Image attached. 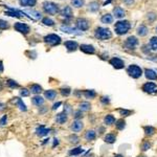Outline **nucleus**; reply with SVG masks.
Instances as JSON below:
<instances>
[{"label":"nucleus","instance_id":"obj_1","mask_svg":"<svg viewBox=\"0 0 157 157\" xmlns=\"http://www.w3.org/2000/svg\"><path fill=\"white\" fill-rule=\"evenodd\" d=\"M130 23L128 21H118L116 22L114 28L116 34L118 35H125V34L128 33V30H130Z\"/></svg>","mask_w":157,"mask_h":157},{"label":"nucleus","instance_id":"obj_2","mask_svg":"<svg viewBox=\"0 0 157 157\" xmlns=\"http://www.w3.org/2000/svg\"><path fill=\"white\" fill-rule=\"evenodd\" d=\"M111 32L105 27H97L95 30V37L100 40H107L111 38Z\"/></svg>","mask_w":157,"mask_h":157},{"label":"nucleus","instance_id":"obj_3","mask_svg":"<svg viewBox=\"0 0 157 157\" xmlns=\"http://www.w3.org/2000/svg\"><path fill=\"white\" fill-rule=\"evenodd\" d=\"M43 9L45 11V13H47L49 15H54L59 11L57 4L54 2H49V1H46V2L43 3Z\"/></svg>","mask_w":157,"mask_h":157},{"label":"nucleus","instance_id":"obj_4","mask_svg":"<svg viewBox=\"0 0 157 157\" xmlns=\"http://www.w3.org/2000/svg\"><path fill=\"white\" fill-rule=\"evenodd\" d=\"M44 41H45V43L49 44V45L54 46V45H59V44H60L61 38L58 36V35H56V34H49V35L45 36Z\"/></svg>","mask_w":157,"mask_h":157},{"label":"nucleus","instance_id":"obj_5","mask_svg":"<svg viewBox=\"0 0 157 157\" xmlns=\"http://www.w3.org/2000/svg\"><path fill=\"white\" fill-rule=\"evenodd\" d=\"M128 73L129 76H132L133 78H138L142 76V68L137 65H131V66L128 67Z\"/></svg>","mask_w":157,"mask_h":157},{"label":"nucleus","instance_id":"obj_6","mask_svg":"<svg viewBox=\"0 0 157 157\" xmlns=\"http://www.w3.org/2000/svg\"><path fill=\"white\" fill-rule=\"evenodd\" d=\"M14 28L23 35H27L30 32V27L25 23H22V22H16L14 24Z\"/></svg>","mask_w":157,"mask_h":157},{"label":"nucleus","instance_id":"obj_7","mask_svg":"<svg viewBox=\"0 0 157 157\" xmlns=\"http://www.w3.org/2000/svg\"><path fill=\"white\" fill-rule=\"evenodd\" d=\"M142 90L147 92V93H155V92H157V86L154 83L149 82V83H146L142 86Z\"/></svg>","mask_w":157,"mask_h":157},{"label":"nucleus","instance_id":"obj_8","mask_svg":"<svg viewBox=\"0 0 157 157\" xmlns=\"http://www.w3.org/2000/svg\"><path fill=\"white\" fill-rule=\"evenodd\" d=\"M83 128H84V124H83V121H80V119L73 121L72 124L70 125V129H71L72 132H80V131H82Z\"/></svg>","mask_w":157,"mask_h":157},{"label":"nucleus","instance_id":"obj_9","mask_svg":"<svg viewBox=\"0 0 157 157\" xmlns=\"http://www.w3.org/2000/svg\"><path fill=\"white\" fill-rule=\"evenodd\" d=\"M110 64L114 67L115 69H121V68H124L125 66L124 61L121 60L119 58H113V59H111V60H110Z\"/></svg>","mask_w":157,"mask_h":157},{"label":"nucleus","instance_id":"obj_10","mask_svg":"<svg viewBox=\"0 0 157 157\" xmlns=\"http://www.w3.org/2000/svg\"><path fill=\"white\" fill-rule=\"evenodd\" d=\"M76 26L80 30H87L89 28V22L86 19L80 18L76 20Z\"/></svg>","mask_w":157,"mask_h":157},{"label":"nucleus","instance_id":"obj_11","mask_svg":"<svg viewBox=\"0 0 157 157\" xmlns=\"http://www.w3.org/2000/svg\"><path fill=\"white\" fill-rule=\"evenodd\" d=\"M137 44H138V41H137V39H136L135 37H129L127 39V41H126V47L127 48H130V49H134L137 46Z\"/></svg>","mask_w":157,"mask_h":157},{"label":"nucleus","instance_id":"obj_12","mask_svg":"<svg viewBox=\"0 0 157 157\" xmlns=\"http://www.w3.org/2000/svg\"><path fill=\"white\" fill-rule=\"evenodd\" d=\"M32 104L36 107H40V106L44 105V97H42L40 94L38 95H35V97H32Z\"/></svg>","mask_w":157,"mask_h":157},{"label":"nucleus","instance_id":"obj_13","mask_svg":"<svg viewBox=\"0 0 157 157\" xmlns=\"http://www.w3.org/2000/svg\"><path fill=\"white\" fill-rule=\"evenodd\" d=\"M67 119H68V115H67V113L65 111L62 112V113H59V114H57V116H56V121L60 125L65 124L67 121Z\"/></svg>","mask_w":157,"mask_h":157},{"label":"nucleus","instance_id":"obj_14","mask_svg":"<svg viewBox=\"0 0 157 157\" xmlns=\"http://www.w3.org/2000/svg\"><path fill=\"white\" fill-rule=\"evenodd\" d=\"M28 89H30V93L35 94V95H38V94H40L43 91L42 86H40L39 84H32Z\"/></svg>","mask_w":157,"mask_h":157},{"label":"nucleus","instance_id":"obj_15","mask_svg":"<svg viewBox=\"0 0 157 157\" xmlns=\"http://www.w3.org/2000/svg\"><path fill=\"white\" fill-rule=\"evenodd\" d=\"M80 49L82 52H85V54H94L95 49L92 45H89V44H82L80 46Z\"/></svg>","mask_w":157,"mask_h":157},{"label":"nucleus","instance_id":"obj_16","mask_svg":"<svg viewBox=\"0 0 157 157\" xmlns=\"http://www.w3.org/2000/svg\"><path fill=\"white\" fill-rule=\"evenodd\" d=\"M14 102H15L16 105H17V107H18V108L20 109L21 111H23V112H26L27 111L26 105L23 103V101H22L20 97H14Z\"/></svg>","mask_w":157,"mask_h":157},{"label":"nucleus","instance_id":"obj_17","mask_svg":"<svg viewBox=\"0 0 157 157\" xmlns=\"http://www.w3.org/2000/svg\"><path fill=\"white\" fill-rule=\"evenodd\" d=\"M24 13L28 14V15L32 17V18L36 19V20H40V19L42 18V15H41V13L37 12V11H34V9H25Z\"/></svg>","mask_w":157,"mask_h":157},{"label":"nucleus","instance_id":"obj_18","mask_svg":"<svg viewBox=\"0 0 157 157\" xmlns=\"http://www.w3.org/2000/svg\"><path fill=\"white\" fill-rule=\"evenodd\" d=\"M64 45H65L68 52H74L78 48V43L74 42V41H66L64 43Z\"/></svg>","mask_w":157,"mask_h":157},{"label":"nucleus","instance_id":"obj_19","mask_svg":"<svg viewBox=\"0 0 157 157\" xmlns=\"http://www.w3.org/2000/svg\"><path fill=\"white\" fill-rule=\"evenodd\" d=\"M44 97L48 101H54V99L57 97V91L52 90V89H50V90H46L45 92H44Z\"/></svg>","mask_w":157,"mask_h":157},{"label":"nucleus","instance_id":"obj_20","mask_svg":"<svg viewBox=\"0 0 157 157\" xmlns=\"http://www.w3.org/2000/svg\"><path fill=\"white\" fill-rule=\"evenodd\" d=\"M49 131H50V129H47V128H45L44 126H40L36 130V133L38 136H45L48 134Z\"/></svg>","mask_w":157,"mask_h":157},{"label":"nucleus","instance_id":"obj_21","mask_svg":"<svg viewBox=\"0 0 157 157\" xmlns=\"http://www.w3.org/2000/svg\"><path fill=\"white\" fill-rule=\"evenodd\" d=\"M61 30H63L65 33L67 34H74V35H81V32H78V30L76 28H72V27H69V26H61Z\"/></svg>","mask_w":157,"mask_h":157},{"label":"nucleus","instance_id":"obj_22","mask_svg":"<svg viewBox=\"0 0 157 157\" xmlns=\"http://www.w3.org/2000/svg\"><path fill=\"white\" fill-rule=\"evenodd\" d=\"M6 86L11 89H17V88L20 87L18 82H16L15 80H12V78H7L6 80Z\"/></svg>","mask_w":157,"mask_h":157},{"label":"nucleus","instance_id":"obj_23","mask_svg":"<svg viewBox=\"0 0 157 157\" xmlns=\"http://www.w3.org/2000/svg\"><path fill=\"white\" fill-rule=\"evenodd\" d=\"M145 73H146V76H147V78H149V80H157V73L155 72L154 70L146 69L145 70Z\"/></svg>","mask_w":157,"mask_h":157},{"label":"nucleus","instance_id":"obj_24","mask_svg":"<svg viewBox=\"0 0 157 157\" xmlns=\"http://www.w3.org/2000/svg\"><path fill=\"white\" fill-rule=\"evenodd\" d=\"M113 14H114V16L116 18H123L125 16V11L121 9V7L117 6V7H115V9H113Z\"/></svg>","mask_w":157,"mask_h":157},{"label":"nucleus","instance_id":"obj_25","mask_svg":"<svg viewBox=\"0 0 157 157\" xmlns=\"http://www.w3.org/2000/svg\"><path fill=\"white\" fill-rule=\"evenodd\" d=\"M61 14H62L64 17L69 18V17H71V16H72V9H71V7H70V6H65V7L62 9Z\"/></svg>","mask_w":157,"mask_h":157},{"label":"nucleus","instance_id":"obj_26","mask_svg":"<svg viewBox=\"0 0 157 157\" xmlns=\"http://www.w3.org/2000/svg\"><path fill=\"white\" fill-rule=\"evenodd\" d=\"M95 137H97V134H95V132H94L93 130H88L87 132L85 133V138L87 139V140H94L95 139Z\"/></svg>","mask_w":157,"mask_h":157},{"label":"nucleus","instance_id":"obj_27","mask_svg":"<svg viewBox=\"0 0 157 157\" xmlns=\"http://www.w3.org/2000/svg\"><path fill=\"white\" fill-rule=\"evenodd\" d=\"M11 12H6L5 14L9 16H12V17H21V16H24V13L19 12V11H15L14 9H9Z\"/></svg>","mask_w":157,"mask_h":157},{"label":"nucleus","instance_id":"obj_28","mask_svg":"<svg viewBox=\"0 0 157 157\" xmlns=\"http://www.w3.org/2000/svg\"><path fill=\"white\" fill-rule=\"evenodd\" d=\"M104 123H105L106 125H108V126H109V125L114 124V123H115V117L112 114L106 115L105 118H104Z\"/></svg>","mask_w":157,"mask_h":157},{"label":"nucleus","instance_id":"obj_29","mask_svg":"<svg viewBox=\"0 0 157 157\" xmlns=\"http://www.w3.org/2000/svg\"><path fill=\"white\" fill-rule=\"evenodd\" d=\"M113 21V17H112L110 14H106L102 17V22L103 23H106V24H110Z\"/></svg>","mask_w":157,"mask_h":157},{"label":"nucleus","instance_id":"obj_30","mask_svg":"<svg viewBox=\"0 0 157 157\" xmlns=\"http://www.w3.org/2000/svg\"><path fill=\"white\" fill-rule=\"evenodd\" d=\"M83 93H84V97L86 99H94L97 97V92L94 90H85Z\"/></svg>","mask_w":157,"mask_h":157},{"label":"nucleus","instance_id":"obj_31","mask_svg":"<svg viewBox=\"0 0 157 157\" xmlns=\"http://www.w3.org/2000/svg\"><path fill=\"white\" fill-rule=\"evenodd\" d=\"M137 34H138L140 37H144L148 34V28L145 25H140V26L137 28Z\"/></svg>","mask_w":157,"mask_h":157},{"label":"nucleus","instance_id":"obj_32","mask_svg":"<svg viewBox=\"0 0 157 157\" xmlns=\"http://www.w3.org/2000/svg\"><path fill=\"white\" fill-rule=\"evenodd\" d=\"M115 139H116V136L114 135V134H107V135L105 136V138H104V140H105L107 144H113V142H115Z\"/></svg>","mask_w":157,"mask_h":157},{"label":"nucleus","instance_id":"obj_33","mask_svg":"<svg viewBox=\"0 0 157 157\" xmlns=\"http://www.w3.org/2000/svg\"><path fill=\"white\" fill-rule=\"evenodd\" d=\"M22 6H34L36 4V0H19Z\"/></svg>","mask_w":157,"mask_h":157},{"label":"nucleus","instance_id":"obj_34","mask_svg":"<svg viewBox=\"0 0 157 157\" xmlns=\"http://www.w3.org/2000/svg\"><path fill=\"white\" fill-rule=\"evenodd\" d=\"M68 140H69L70 144L76 145V144H78V142H80V138H78V136L76 135V134H71V135L68 136Z\"/></svg>","mask_w":157,"mask_h":157},{"label":"nucleus","instance_id":"obj_35","mask_svg":"<svg viewBox=\"0 0 157 157\" xmlns=\"http://www.w3.org/2000/svg\"><path fill=\"white\" fill-rule=\"evenodd\" d=\"M90 104L88 103V102H83V103L80 104V106H78V108H80V110H81L82 112L83 111H88L89 109H90Z\"/></svg>","mask_w":157,"mask_h":157},{"label":"nucleus","instance_id":"obj_36","mask_svg":"<svg viewBox=\"0 0 157 157\" xmlns=\"http://www.w3.org/2000/svg\"><path fill=\"white\" fill-rule=\"evenodd\" d=\"M19 93H20V97H30V89H28V88L23 87V88H21V89L19 90Z\"/></svg>","mask_w":157,"mask_h":157},{"label":"nucleus","instance_id":"obj_37","mask_svg":"<svg viewBox=\"0 0 157 157\" xmlns=\"http://www.w3.org/2000/svg\"><path fill=\"white\" fill-rule=\"evenodd\" d=\"M88 9H89V11H91V12H97V9H100V4H99L97 1L91 2L90 4L88 5Z\"/></svg>","mask_w":157,"mask_h":157},{"label":"nucleus","instance_id":"obj_38","mask_svg":"<svg viewBox=\"0 0 157 157\" xmlns=\"http://www.w3.org/2000/svg\"><path fill=\"white\" fill-rule=\"evenodd\" d=\"M144 130H145V133L147 135H153V134L156 132L155 128L152 127V126H146V127L144 128Z\"/></svg>","mask_w":157,"mask_h":157},{"label":"nucleus","instance_id":"obj_39","mask_svg":"<svg viewBox=\"0 0 157 157\" xmlns=\"http://www.w3.org/2000/svg\"><path fill=\"white\" fill-rule=\"evenodd\" d=\"M115 126H116V128H117L118 130H123L125 128V126H126V123H125L124 119H118V121H115Z\"/></svg>","mask_w":157,"mask_h":157},{"label":"nucleus","instance_id":"obj_40","mask_svg":"<svg viewBox=\"0 0 157 157\" xmlns=\"http://www.w3.org/2000/svg\"><path fill=\"white\" fill-rule=\"evenodd\" d=\"M60 92L63 97H68V95L71 93V90H70V88L68 87H63L60 89Z\"/></svg>","mask_w":157,"mask_h":157},{"label":"nucleus","instance_id":"obj_41","mask_svg":"<svg viewBox=\"0 0 157 157\" xmlns=\"http://www.w3.org/2000/svg\"><path fill=\"white\" fill-rule=\"evenodd\" d=\"M71 4H72L74 7H82L84 5V1L83 0H71Z\"/></svg>","mask_w":157,"mask_h":157},{"label":"nucleus","instance_id":"obj_42","mask_svg":"<svg viewBox=\"0 0 157 157\" xmlns=\"http://www.w3.org/2000/svg\"><path fill=\"white\" fill-rule=\"evenodd\" d=\"M42 22L45 25H47V26H52V25L54 24V20H52V19H50V18H48V17H46V18H43L42 19Z\"/></svg>","mask_w":157,"mask_h":157},{"label":"nucleus","instance_id":"obj_43","mask_svg":"<svg viewBox=\"0 0 157 157\" xmlns=\"http://www.w3.org/2000/svg\"><path fill=\"white\" fill-rule=\"evenodd\" d=\"M9 27V22L5 21V20L0 19V30H7Z\"/></svg>","mask_w":157,"mask_h":157},{"label":"nucleus","instance_id":"obj_44","mask_svg":"<svg viewBox=\"0 0 157 157\" xmlns=\"http://www.w3.org/2000/svg\"><path fill=\"white\" fill-rule=\"evenodd\" d=\"M81 153H83V149L82 148H76L69 151V155H80Z\"/></svg>","mask_w":157,"mask_h":157},{"label":"nucleus","instance_id":"obj_45","mask_svg":"<svg viewBox=\"0 0 157 157\" xmlns=\"http://www.w3.org/2000/svg\"><path fill=\"white\" fill-rule=\"evenodd\" d=\"M7 123V114H4L2 117L0 118V127H4Z\"/></svg>","mask_w":157,"mask_h":157},{"label":"nucleus","instance_id":"obj_46","mask_svg":"<svg viewBox=\"0 0 157 157\" xmlns=\"http://www.w3.org/2000/svg\"><path fill=\"white\" fill-rule=\"evenodd\" d=\"M150 44H151V47L153 49H157V37H153L150 41Z\"/></svg>","mask_w":157,"mask_h":157},{"label":"nucleus","instance_id":"obj_47","mask_svg":"<svg viewBox=\"0 0 157 157\" xmlns=\"http://www.w3.org/2000/svg\"><path fill=\"white\" fill-rule=\"evenodd\" d=\"M118 111H119L121 115H123V116H128V115L131 114V111H130V110H126V109H119Z\"/></svg>","mask_w":157,"mask_h":157},{"label":"nucleus","instance_id":"obj_48","mask_svg":"<svg viewBox=\"0 0 157 157\" xmlns=\"http://www.w3.org/2000/svg\"><path fill=\"white\" fill-rule=\"evenodd\" d=\"M151 148V144L149 142H145L144 145H142V151H147V150H149V149Z\"/></svg>","mask_w":157,"mask_h":157},{"label":"nucleus","instance_id":"obj_49","mask_svg":"<svg viewBox=\"0 0 157 157\" xmlns=\"http://www.w3.org/2000/svg\"><path fill=\"white\" fill-rule=\"evenodd\" d=\"M73 117L76 118V119H78V118L83 117V113H82L81 110H78V111L74 112V115H73Z\"/></svg>","mask_w":157,"mask_h":157},{"label":"nucleus","instance_id":"obj_50","mask_svg":"<svg viewBox=\"0 0 157 157\" xmlns=\"http://www.w3.org/2000/svg\"><path fill=\"white\" fill-rule=\"evenodd\" d=\"M62 105V102H58V103H56V104H54V106H52V110H57L60 106Z\"/></svg>","mask_w":157,"mask_h":157},{"label":"nucleus","instance_id":"obj_51","mask_svg":"<svg viewBox=\"0 0 157 157\" xmlns=\"http://www.w3.org/2000/svg\"><path fill=\"white\" fill-rule=\"evenodd\" d=\"M6 108V105L4 103H2V102H0V112H2L4 111Z\"/></svg>","mask_w":157,"mask_h":157},{"label":"nucleus","instance_id":"obj_52","mask_svg":"<svg viewBox=\"0 0 157 157\" xmlns=\"http://www.w3.org/2000/svg\"><path fill=\"white\" fill-rule=\"evenodd\" d=\"M101 101H102V103H104V104H108L109 103V99H108V97H102V99H101Z\"/></svg>","mask_w":157,"mask_h":157},{"label":"nucleus","instance_id":"obj_53","mask_svg":"<svg viewBox=\"0 0 157 157\" xmlns=\"http://www.w3.org/2000/svg\"><path fill=\"white\" fill-rule=\"evenodd\" d=\"M4 71V66H3V62L0 60V73H3Z\"/></svg>","mask_w":157,"mask_h":157},{"label":"nucleus","instance_id":"obj_54","mask_svg":"<svg viewBox=\"0 0 157 157\" xmlns=\"http://www.w3.org/2000/svg\"><path fill=\"white\" fill-rule=\"evenodd\" d=\"M124 1H125V3H126V4L130 5V4H132V3H133V1H134V0H124Z\"/></svg>","mask_w":157,"mask_h":157},{"label":"nucleus","instance_id":"obj_55","mask_svg":"<svg viewBox=\"0 0 157 157\" xmlns=\"http://www.w3.org/2000/svg\"><path fill=\"white\" fill-rule=\"evenodd\" d=\"M56 145H59V142H58V139H57V138L54 139V147H56Z\"/></svg>","mask_w":157,"mask_h":157},{"label":"nucleus","instance_id":"obj_56","mask_svg":"<svg viewBox=\"0 0 157 157\" xmlns=\"http://www.w3.org/2000/svg\"><path fill=\"white\" fill-rule=\"evenodd\" d=\"M114 157H123L121 155H114Z\"/></svg>","mask_w":157,"mask_h":157},{"label":"nucleus","instance_id":"obj_57","mask_svg":"<svg viewBox=\"0 0 157 157\" xmlns=\"http://www.w3.org/2000/svg\"><path fill=\"white\" fill-rule=\"evenodd\" d=\"M138 157H147V156H145V155H140V156H138Z\"/></svg>","mask_w":157,"mask_h":157},{"label":"nucleus","instance_id":"obj_58","mask_svg":"<svg viewBox=\"0 0 157 157\" xmlns=\"http://www.w3.org/2000/svg\"><path fill=\"white\" fill-rule=\"evenodd\" d=\"M156 32H157V27H156Z\"/></svg>","mask_w":157,"mask_h":157}]
</instances>
